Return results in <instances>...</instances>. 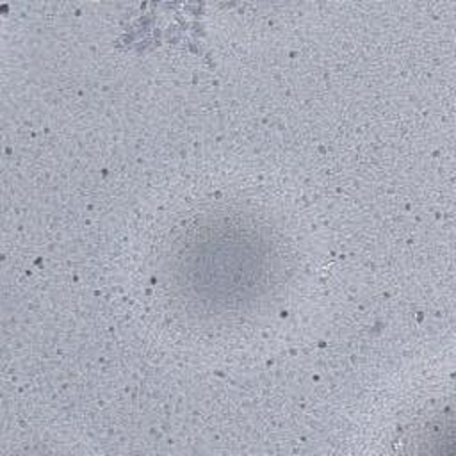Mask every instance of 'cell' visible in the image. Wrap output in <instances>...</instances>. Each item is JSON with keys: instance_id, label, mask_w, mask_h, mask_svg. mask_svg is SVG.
I'll use <instances>...</instances> for the list:
<instances>
[{"instance_id": "6da1fadb", "label": "cell", "mask_w": 456, "mask_h": 456, "mask_svg": "<svg viewBox=\"0 0 456 456\" xmlns=\"http://www.w3.org/2000/svg\"><path fill=\"white\" fill-rule=\"evenodd\" d=\"M269 253L255 233L221 230L217 239L196 242L185 264L189 287L201 301L226 305L244 299L255 287L264 285L269 273Z\"/></svg>"}]
</instances>
